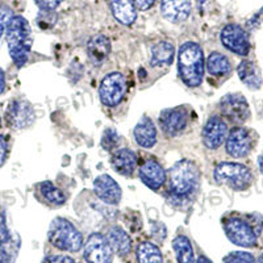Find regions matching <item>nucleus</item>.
<instances>
[{
  "label": "nucleus",
  "instance_id": "f257e3e1",
  "mask_svg": "<svg viewBox=\"0 0 263 263\" xmlns=\"http://www.w3.org/2000/svg\"><path fill=\"white\" fill-rule=\"evenodd\" d=\"M178 71L185 86L195 88L203 82L205 60L200 45L196 42H184L178 53Z\"/></svg>",
  "mask_w": 263,
  "mask_h": 263
},
{
  "label": "nucleus",
  "instance_id": "f03ea898",
  "mask_svg": "<svg viewBox=\"0 0 263 263\" xmlns=\"http://www.w3.org/2000/svg\"><path fill=\"white\" fill-rule=\"evenodd\" d=\"M32 42V29L27 18L13 16L7 24V45L9 55L17 67H23L29 58Z\"/></svg>",
  "mask_w": 263,
  "mask_h": 263
},
{
  "label": "nucleus",
  "instance_id": "7ed1b4c3",
  "mask_svg": "<svg viewBox=\"0 0 263 263\" xmlns=\"http://www.w3.org/2000/svg\"><path fill=\"white\" fill-rule=\"evenodd\" d=\"M200 182V171L192 161L182 159L170 170V192L174 199H187L197 189Z\"/></svg>",
  "mask_w": 263,
  "mask_h": 263
},
{
  "label": "nucleus",
  "instance_id": "20e7f679",
  "mask_svg": "<svg viewBox=\"0 0 263 263\" xmlns=\"http://www.w3.org/2000/svg\"><path fill=\"white\" fill-rule=\"evenodd\" d=\"M48 238L54 248L63 251L75 253L81 250L83 246V237L81 232L69 220L62 217L54 218L51 221L49 227Z\"/></svg>",
  "mask_w": 263,
  "mask_h": 263
},
{
  "label": "nucleus",
  "instance_id": "39448f33",
  "mask_svg": "<svg viewBox=\"0 0 263 263\" xmlns=\"http://www.w3.org/2000/svg\"><path fill=\"white\" fill-rule=\"evenodd\" d=\"M213 179L217 184H225L236 191H245L253 183V175L245 164L221 162L215 167Z\"/></svg>",
  "mask_w": 263,
  "mask_h": 263
},
{
  "label": "nucleus",
  "instance_id": "423d86ee",
  "mask_svg": "<svg viewBox=\"0 0 263 263\" xmlns=\"http://www.w3.org/2000/svg\"><path fill=\"white\" fill-rule=\"evenodd\" d=\"M126 92V79L120 72L105 75L99 88L100 102L107 107H116L121 103Z\"/></svg>",
  "mask_w": 263,
  "mask_h": 263
},
{
  "label": "nucleus",
  "instance_id": "0eeeda50",
  "mask_svg": "<svg viewBox=\"0 0 263 263\" xmlns=\"http://www.w3.org/2000/svg\"><path fill=\"white\" fill-rule=\"evenodd\" d=\"M224 230L230 242L241 248H254L257 245L255 230L242 218L230 217L224 222Z\"/></svg>",
  "mask_w": 263,
  "mask_h": 263
},
{
  "label": "nucleus",
  "instance_id": "6e6552de",
  "mask_svg": "<svg viewBox=\"0 0 263 263\" xmlns=\"http://www.w3.org/2000/svg\"><path fill=\"white\" fill-rule=\"evenodd\" d=\"M84 259L87 263H112L114 250L107 237L100 233H92L84 245Z\"/></svg>",
  "mask_w": 263,
  "mask_h": 263
},
{
  "label": "nucleus",
  "instance_id": "1a4fd4ad",
  "mask_svg": "<svg viewBox=\"0 0 263 263\" xmlns=\"http://www.w3.org/2000/svg\"><path fill=\"white\" fill-rule=\"evenodd\" d=\"M221 114L232 123L242 124L250 117V107L245 96L241 93H228L220 102Z\"/></svg>",
  "mask_w": 263,
  "mask_h": 263
},
{
  "label": "nucleus",
  "instance_id": "9d476101",
  "mask_svg": "<svg viewBox=\"0 0 263 263\" xmlns=\"http://www.w3.org/2000/svg\"><path fill=\"white\" fill-rule=\"evenodd\" d=\"M222 45L237 55H248L250 51V41L248 33L242 27L237 24H229L221 30Z\"/></svg>",
  "mask_w": 263,
  "mask_h": 263
},
{
  "label": "nucleus",
  "instance_id": "9b49d317",
  "mask_svg": "<svg viewBox=\"0 0 263 263\" xmlns=\"http://www.w3.org/2000/svg\"><path fill=\"white\" fill-rule=\"evenodd\" d=\"M254 145L253 135L246 128L237 126L230 130L227 137V153L233 158H243L251 152Z\"/></svg>",
  "mask_w": 263,
  "mask_h": 263
},
{
  "label": "nucleus",
  "instance_id": "f8f14e48",
  "mask_svg": "<svg viewBox=\"0 0 263 263\" xmlns=\"http://www.w3.org/2000/svg\"><path fill=\"white\" fill-rule=\"evenodd\" d=\"M7 121L13 129H24L34 121V112L27 100H13L6 112Z\"/></svg>",
  "mask_w": 263,
  "mask_h": 263
},
{
  "label": "nucleus",
  "instance_id": "ddd939ff",
  "mask_svg": "<svg viewBox=\"0 0 263 263\" xmlns=\"http://www.w3.org/2000/svg\"><path fill=\"white\" fill-rule=\"evenodd\" d=\"M228 126L222 119L217 116L211 117L201 132L203 144L208 149H218L227 141Z\"/></svg>",
  "mask_w": 263,
  "mask_h": 263
},
{
  "label": "nucleus",
  "instance_id": "4468645a",
  "mask_svg": "<svg viewBox=\"0 0 263 263\" xmlns=\"http://www.w3.org/2000/svg\"><path fill=\"white\" fill-rule=\"evenodd\" d=\"M93 190H95L96 196L109 205H117L123 197V191L116 180L105 174L96 178L93 182Z\"/></svg>",
  "mask_w": 263,
  "mask_h": 263
},
{
  "label": "nucleus",
  "instance_id": "2eb2a0df",
  "mask_svg": "<svg viewBox=\"0 0 263 263\" xmlns=\"http://www.w3.org/2000/svg\"><path fill=\"white\" fill-rule=\"evenodd\" d=\"M159 124L163 133L168 137H175L187 126V112L184 108H170L161 114Z\"/></svg>",
  "mask_w": 263,
  "mask_h": 263
},
{
  "label": "nucleus",
  "instance_id": "dca6fc26",
  "mask_svg": "<svg viewBox=\"0 0 263 263\" xmlns=\"http://www.w3.org/2000/svg\"><path fill=\"white\" fill-rule=\"evenodd\" d=\"M161 12L166 20L179 24L191 13V0H161Z\"/></svg>",
  "mask_w": 263,
  "mask_h": 263
},
{
  "label": "nucleus",
  "instance_id": "f3484780",
  "mask_svg": "<svg viewBox=\"0 0 263 263\" xmlns=\"http://www.w3.org/2000/svg\"><path fill=\"white\" fill-rule=\"evenodd\" d=\"M140 178L142 183L147 185L150 190L157 191L166 182V173L158 162L154 159H149L141 166Z\"/></svg>",
  "mask_w": 263,
  "mask_h": 263
},
{
  "label": "nucleus",
  "instance_id": "a211bd4d",
  "mask_svg": "<svg viewBox=\"0 0 263 263\" xmlns=\"http://www.w3.org/2000/svg\"><path fill=\"white\" fill-rule=\"evenodd\" d=\"M111 166L124 177H132L137 166V156L130 149H119L112 154Z\"/></svg>",
  "mask_w": 263,
  "mask_h": 263
},
{
  "label": "nucleus",
  "instance_id": "6ab92c4d",
  "mask_svg": "<svg viewBox=\"0 0 263 263\" xmlns=\"http://www.w3.org/2000/svg\"><path fill=\"white\" fill-rule=\"evenodd\" d=\"M135 140L141 147L150 149L157 144V129L149 117H142L133 130Z\"/></svg>",
  "mask_w": 263,
  "mask_h": 263
},
{
  "label": "nucleus",
  "instance_id": "aec40b11",
  "mask_svg": "<svg viewBox=\"0 0 263 263\" xmlns=\"http://www.w3.org/2000/svg\"><path fill=\"white\" fill-rule=\"evenodd\" d=\"M112 15L120 24L132 25L137 18V8L133 0H109Z\"/></svg>",
  "mask_w": 263,
  "mask_h": 263
},
{
  "label": "nucleus",
  "instance_id": "412c9836",
  "mask_svg": "<svg viewBox=\"0 0 263 263\" xmlns=\"http://www.w3.org/2000/svg\"><path fill=\"white\" fill-rule=\"evenodd\" d=\"M237 72H238L241 82L251 90H258L262 86V74H260L257 63H254L253 61H242L237 67Z\"/></svg>",
  "mask_w": 263,
  "mask_h": 263
},
{
  "label": "nucleus",
  "instance_id": "4be33fe9",
  "mask_svg": "<svg viewBox=\"0 0 263 263\" xmlns=\"http://www.w3.org/2000/svg\"><path fill=\"white\" fill-rule=\"evenodd\" d=\"M109 53H111V42L108 37L103 34H96L87 44V54L95 65H99L107 60Z\"/></svg>",
  "mask_w": 263,
  "mask_h": 263
},
{
  "label": "nucleus",
  "instance_id": "5701e85b",
  "mask_svg": "<svg viewBox=\"0 0 263 263\" xmlns=\"http://www.w3.org/2000/svg\"><path fill=\"white\" fill-rule=\"evenodd\" d=\"M107 239L109 245H111L112 250L120 255V257H125L130 253L132 250V239L130 237L126 234L124 229L120 227H114L108 230Z\"/></svg>",
  "mask_w": 263,
  "mask_h": 263
},
{
  "label": "nucleus",
  "instance_id": "b1692460",
  "mask_svg": "<svg viewBox=\"0 0 263 263\" xmlns=\"http://www.w3.org/2000/svg\"><path fill=\"white\" fill-rule=\"evenodd\" d=\"M175 49L174 45L168 41H161L152 48V58L150 63L152 66H170L174 61Z\"/></svg>",
  "mask_w": 263,
  "mask_h": 263
},
{
  "label": "nucleus",
  "instance_id": "393cba45",
  "mask_svg": "<svg viewBox=\"0 0 263 263\" xmlns=\"http://www.w3.org/2000/svg\"><path fill=\"white\" fill-rule=\"evenodd\" d=\"M173 250L178 263H195L194 249L185 236H178L173 239Z\"/></svg>",
  "mask_w": 263,
  "mask_h": 263
},
{
  "label": "nucleus",
  "instance_id": "a878e982",
  "mask_svg": "<svg viewBox=\"0 0 263 263\" xmlns=\"http://www.w3.org/2000/svg\"><path fill=\"white\" fill-rule=\"evenodd\" d=\"M230 69L232 66H230L229 60L221 53L213 51L206 60V70L213 77H224L229 74Z\"/></svg>",
  "mask_w": 263,
  "mask_h": 263
},
{
  "label": "nucleus",
  "instance_id": "bb28decb",
  "mask_svg": "<svg viewBox=\"0 0 263 263\" xmlns=\"http://www.w3.org/2000/svg\"><path fill=\"white\" fill-rule=\"evenodd\" d=\"M138 263H163L162 253L158 246L152 242H142L137 248Z\"/></svg>",
  "mask_w": 263,
  "mask_h": 263
},
{
  "label": "nucleus",
  "instance_id": "cd10ccee",
  "mask_svg": "<svg viewBox=\"0 0 263 263\" xmlns=\"http://www.w3.org/2000/svg\"><path fill=\"white\" fill-rule=\"evenodd\" d=\"M40 192H41V195L46 201L54 204V205H62L66 201V195L48 180L40 184Z\"/></svg>",
  "mask_w": 263,
  "mask_h": 263
},
{
  "label": "nucleus",
  "instance_id": "c85d7f7f",
  "mask_svg": "<svg viewBox=\"0 0 263 263\" xmlns=\"http://www.w3.org/2000/svg\"><path fill=\"white\" fill-rule=\"evenodd\" d=\"M119 135H117V132L115 130L114 128H107L104 132H103L102 140H100V145L104 150L107 152H114L115 149L119 145Z\"/></svg>",
  "mask_w": 263,
  "mask_h": 263
},
{
  "label": "nucleus",
  "instance_id": "c756f323",
  "mask_svg": "<svg viewBox=\"0 0 263 263\" xmlns=\"http://www.w3.org/2000/svg\"><path fill=\"white\" fill-rule=\"evenodd\" d=\"M254 257L248 251H233L224 258V263H254Z\"/></svg>",
  "mask_w": 263,
  "mask_h": 263
},
{
  "label": "nucleus",
  "instance_id": "7c9ffc66",
  "mask_svg": "<svg viewBox=\"0 0 263 263\" xmlns=\"http://www.w3.org/2000/svg\"><path fill=\"white\" fill-rule=\"evenodd\" d=\"M63 0H34V3L42 9V11H53V9L57 8L61 3H62Z\"/></svg>",
  "mask_w": 263,
  "mask_h": 263
},
{
  "label": "nucleus",
  "instance_id": "2f4dec72",
  "mask_svg": "<svg viewBox=\"0 0 263 263\" xmlns=\"http://www.w3.org/2000/svg\"><path fill=\"white\" fill-rule=\"evenodd\" d=\"M42 263H75V260L69 255H51L45 258Z\"/></svg>",
  "mask_w": 263,
  "mask_h": 263
},
{
  "label": "nucleus",
  "instance_id": "473e14b6",
  "mask_svg": "<svg viewBox=\"0 0 263 263\" xmlns=\"http://www.w3.org/2000/svg\"><path fill=\"white\" fill-rule=\"evenodd\" d=\"M12 17L13 15L11 9L7 8V7H0V24L7 25Z\"/></svg>",
  "mask_w": 263,
  "mask_h": 263
},
{
  "label": "nucleus",
  "instance_id": "72a5a7b5",
  "mask_svg": "<svg viewBox=\"0 0 263 263\" xmlns=\"http://www.w3.org/2000/svg\"><path fill=\"white\" fill-rule=\"evenodd\" d=\"M7 153H8V145L3 136H0V167L3 166L7 158Z\"/></svg>",
  "mask_w": 263,
  "mask_h": 263
},
{
  "label": "nucleus",
  "instance_id": "f704fd0d",
  "mask_svg": "<svg viewBox=\"0 0 263 263\" xmlns=\"http://www.w3.org/2000/svg\"><path fill=\"white\" fill-rule=\"evenodd\" d=\"M133 3H135L136 8L140 11H147L154 6L156 0H133Z\"/></svg>",
  "mask_w": 263,
  "mask_h": 263
},
{
  "label": "nucleus",
  "instance_id": "c9c22d12",
  "mask_svg": "<svg viewBox=\"0 0 263 263\" xmlns=\"http://www.w3.org/2000/svg\"><path fill=\"white\" fill-rule=\"evenodd\" d=\"M4 90H6V75L3 70L0 69V95L3 93Z\"/></svg>",
  "mask_w": 263,
  "mask_h": 263
},
{
  "label": "nucleus",
  "instance_id": "e433bc0d",
  "mask_svg": "<svg viewBox=\"0 0 263 263\" xmlns=\"http://www.w3.org/2000/svg\"><path fill=\"white\" fill-rule=\"evenodd\" d=\"M196 263H212V262H211V260L208 259L206 257H204V255H200V257L197 258Z\"/></svg>",
  "mask_w": 263,
  "mask_h": 263
},
{
  "label": "nucleus",
  "instance_id": "4c0bfd02",
  "mask_svg": "<svg viewBox=\"0 0 263 263\" xmlns=\"http://www.w3.org/2000/svg\"><path fill=\"white\" fill-rule=\"evenodd\" d=\"M258 166H259L260 173L263 174V154H262V156L259 157V158H258Z\"/></svg>",
  "mask_w": 263,
  "mask_h": 263
},
{
  "label": "nucleus",
  "instance_id": "58836bf2",
  "mask_svg": "<svg viewBox=\"0 0 263 263\" xmlns=\"http://www.w3.org/2000/svg\"><path fill=\"white\" fill-rule=\"evenodd\" d=\"M254 263H263V254H260L259 257H258V259L254 260Z\"/></svg>",
  "mask_w": 263,
  "mask_h": 263
},
{
  "label": "nucleus",
  "instance_id": "ea45409f",
  "mask_svg": "<svg viewBox=\"0 0 263 263\" xmlns=\"http://www.w3.org/2000/svg\"><path fill=\"white\" fill-rule=\"evenodd\" d=\"M3 32H4V25L0 24V39H2V36H3Z\"/></svg>",
  "mask_w": 263,
  "mask_h": 263
},
{
  "label": "nucleus",
  "instance_id": "a19ab883",
  "mask_svg": "<svg viewBox=\"0 0 263 263\" xmlns=\"http://www.w3.org/2000/svg\"><path fill=\"white\" fill-rule=\"evenodd\" d=\"M0 125H2V119H0Z\"/></svg>",
  "mask_w": 263,
  "mask_h": 263
}]
</instances>
